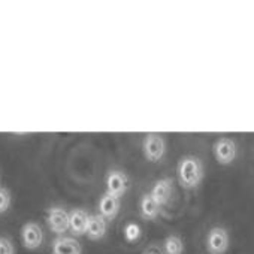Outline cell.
Returning a JSON list of instances; mask_svg holds the SVG:
<instances>
[{
  "instance_id": "cell-5",
  "label": "cell",
  "mask_w": 254,
  "mask_h": 254,
  "mask_svg": "<svg viewBox=\"0 0 254 254\" xmlns=\"http://www.w3.org/2000/svg\"><path fill=\"white\" fill-rule=\"evenodd\" d=\"M106 194L121 199L129 190V177L120 169H112L106 175Z\"/></svg>"
},
{
  "instance_id": "cell-1",
  "label": "cell",
  "mask_w": 254,
  "mask_h": 254,
  "mask_svg": "<svg viewBox=\"0 0 254 254\" xmlns=\"http://www.w3.org/2000/svg\"><path fill=\"white\" fill-rule=\"evenodd\" d=\"M177 178L183 189H197L205 178L203 162L196 156H184L177 165Z\"/></svg>"
},
{
  "instance_id": "cell-13",
  "label": "cell",
  "mask_w": 254,
  "mask_h": 254,
  "mask_svg": "<svg viewBox=\"0 0 254 254\" xmlns=\"http://www.w3.org/2000/svg\"><path fill=\"white\" fill-rule=\"evenodd\" d=\"M139 212L145 221H154L160 215L162 206L157 205V202L150 196V193H145L141 196V200H139Z\"/></svg>"
},
{
  "instance_id": "cell-3",
  "label": "cell",
  "mask_w": 254,
  "mask_h": 254,
  "mask_svg": "<svg viewBox=\"0 0 254 254\" xmlns=\"http://www.w3.org/2000/svg\"><path fill=\"white\" fill-rule=\"evenodd\" d=\"M142 153L148 162H160L166 154V139L159 133H148L142 141Z\"/></svg>"
},
{
  "instance_id": "cell-9",
  "label": "cell",
  "mask_w": 254,
  "mask_h": 254,
  "mask_svg": "<svg viewBox=\"0 0 254 254\" xmlns=\"http://www.w3.org/2000/svg\"><path fill=\"white\" fill-rule=\"evenodd\" d=\"M51 254H82V247L73 236L62 235L53 241Z\"/></svg>"
},
{
  "instance_id": "cell-10",
  "label": "cell",
  "mask_w": 254,
  "mask_h": 254,
  "mask_svg": "<svg viewBox=\"0 0 254 254\" xmlns=\"http://www.w3.org/2000/svg\"><path fill=\"white\" fill-rule=\"evenodd\" d=\"M90 212H87L82 208H75L69 211V232L73 236H82L87 230Z\"/></svg>"
},
{
  "instance_id": "cell-11",
  "label": "cell",
  "mask_w": 254,
  "mask_h": 254,
  "mask_svg": "<svg viewBox=\"0 0 254 254\" xmlns=\"http://www.w3.org/2000/svg\"><path fill=\"white\" fill-rule=\"evenodd\" d=\"M106 227H108V221L99 212L97 214H90L85 236L88 239H91V241H100L106 235Z\"/></svg>"
},
{
  "instance_id": "cell-6",
  "label": "cell",
  "mask_w": 254,
  "mask_h": 254,
  "mask_svg": "<svg viewBox=\"0 0 254 254\" xmlns=\"http://www.w3.org/2000/svg\"><path fill=\"white\" fill-rule=\"evenodd\" d=\"M47 226L50 230L59 236L69 232V211L62 206H51L47 211Z\"/></svg>"
},
{
  "instance_id": "cell-14",
  "label": "cell",
  "mask_w": 254,
  "mask_h": 254,
  "mask_svg": "<svg viewBox=\"0 0 254 254\" xmlns=\"http://www.w3.org/2000/svg\"><path fill=\"white\" fill-rule=\"evenodd\" d=\"M163 254H184V241L178 235H168L162 247Z\"/></svg>"
},
{
  "instance_id": "cell-18",
  "label": "cell",
  "mask_w": 254,
  "mask_h": 254,
  "mask_svg": "<svg viewBox=\"0 0 254 254\" xmlns=\"http://www.w3.org/2000/svg\"><path fill=\"white\" fill-rule=\"evenodd\" d=\"M142 254H163V251H162V248L159 245H148L142 251Z\"/></svg>"
},
{
  "instance_id": "cell-7",
  "label": "cell",
  "mask_w": 254,
  "mask_h": 254,
  "mask_svg": "<svg viewBox=\"0 0 254 254\" xmlns=\"http://www.w3.org/2000/svg\"><path fill=\"white\" fill-rule=\"evenodd\" d=\"M21 242H23V247L27 250H38L44 242L42 227L35 221L26 223L21 227Z\"/></svg>"
},
{
  "instance_id": "cell-16",
  "label": "cell",
  "mask_w": 254,
  "mask_h": 254,
  "mask_svg": "<svg viewBox=\"0 0 254 254\" xmlns=\"http://www.w3.org/2000/svg\"><path fill=\"white\" fill-rule=\"evenodd\" d=\"M12 203V194L8 189L0 187V214L6 212L11 208Z\"/></svg>"
},
{
  "instance_id": "cell-2",
  "label": "cell",
  "mask_w": 254,
  "mask_h": 254,
  "mask_svg": "<svg viewBox=\"0 0 254 254\" xmlns=\"http://www.w3.org/2000/svg\"><path fill=\"white\" fill-rule=\"evenodd\" d=\"M205 247L209 254H226L230 247V235L226 227L214 226L205 239Z\"/></svg>"
},
{
  "instance_id": "cell-8",
  "label": "cell",
  "mask_w": 254,
  "mask_h": 254,
  "mask_svg": "<svg viewBox=\"0 0 254 254\" xmlns=\"http://www.w3.org/2000/svg\"><path fill=\"white\" fill-rule=\"evenodd\" d=\"M174 194V180L172 178H160L154 183L150 190V196L157 202L159 206H165L169 203Z\"/></svg>"
},
{
  "instance_id": "cell-15",
  "label": "cell",
  "mask_w": 254,
  "mask_h": 254,
  "mask_svg": "<svg viewBox=\"0 0 254 254\" xmlns=\"http://www.w3.org/2000/svg\"><path fill=\"white\" fill-rule=\"evenodd\" d=\"M123 236H124V239L127 241V242H136L141 236H142V229H141V226L138 224V223H133V221H130V223H127L126 226H124V229H123Z\"/></svg>"
},
{
  "instance_id": "cell-17",
  "label": "cell",
  "mask_w": 254,
  "mask_h": 254,
  "mask_svg": "<svg viewBox=\"0 0 254 254\" xmlns=\"http://www.w3.org/2000/svg\"><path fill=\"white\" fill-rule=\"evenodd\" d=\"M0 254H15V247L6 236H0Z\"/></svg>"
},
{
  "instance_id": "cell-4",
  "label": "cell",
  "mask_w": 254,
  "mask_h": 254,
  "mask_svg": "<svg viewBox=\"0 0 254 254\" xmlns=\"http://www.w3.org/2000/svg\"><path fill=\"white\" fill-rule=\"evenodd\" d=\"M212 154L218 165H232L238 157V144L232 138H218L212 145Z\"/></svg>"
},
{
  "instance_id": "cell-12",
  "label": "cell",
  "mask_w": 254,
  "mask_h": 254,
  "mask_svg": "<svg viewBox=\"0 0 254 254\" xmlns=\"http://www.w3.org/2000/svg\"><path fill=\"white\" fill-rule=\"evenodd\" d=\"M97 208H99V214L106 220V221H112L115 220V217L118 215L120 212V199L117 197H112L109 194H103L100 199H99V203H97Z\"/></svg>"
}]
</instances>
